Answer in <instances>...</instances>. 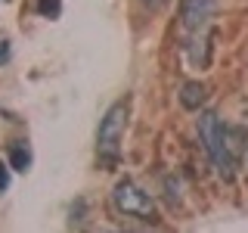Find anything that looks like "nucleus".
I'll use <instances>...</instances> for the list:
<instances>
[{
  "label": "nucleus",
  "mask_w": 248,
  "mask_h": 233,
  "mask_svg": "<svg viewBox=\"0 0 248 233\" xmlns=\"http://www.w3.org/2000/svg\"><path fill=\"white\" fill-rule=\"evenodd\" d=\"M199 140L205 146L208 159L214 162V168L223 177H232V152H230V137H227V124L220 121L217 112H202L199 115Z\"/></svg>",
  "instance_id": "obj_1"
},
{
  "label": "nucleus",
  "mask_w": 248,
  "mask_h": 233,
  "mask_svg": "<svg viewBox=\"0 0 248 233\" xmlns=\"http://www.w3.org/2000/svg\"><path fill=\"white\" fill-rule=\"evenodd\" d=\"M211 16V0H183V25L186 31H199Z\"/></svg>",
  "instance_id": "obj_4"
},
{
  "label": "nucleus",
  "mask_w": 248,
  "mask_h": 233,
  "mask_svg": "<svg viewBox=\"0 0 248 233\" xmlns=\"http://www.w3.org/2000/svg\"><path fill=\"white\" fill-rule=\"evenodd\" d=\"M6 186H10V165L0 162V190H6Z\"/></svg>",
  "instance_id": "obj_7"
},
{
  "label": "nucleus",
  "mask_w": 248,
  "mask_h": 233,
  "mask_svg": "<svg viewBox=\"0 0 248 233\" xmlns=\"http://www.w3.org/2000/svg\"><path fill=\"white\" fill-rule=\"evenodd\" d=\"M10 162H13V168H16V171H28V165H31V152L25 150V146H13Z\"/></svg>",
  "instance_id": "obj_6"
},
{
  "label": "nucleus",
  "mask_w": 248,
  "mask_h": 233,
  "mask_svg": "<svg viewBox=\"0 0 248 233\" xmlns=\"http://www.w3.org/2000/svg\"><path fill=\"white\" fill-rule=\"evenodd\" d=\"M208 100V87L202 81H186L180 87V106L189 109V112H199V106Z\"/></svg>",
  "instance_id": "obj_5"
},
{
  "label": "nucleus",
  "mask_w": 248,
  "mask_h": 233,
  "mask_svg": "<svg viewBox=\"0 0 248 233\" xmlns=\"http://www.w3.org/2000/svg\"><path fill=\"white\" fill-rule=\"evenodd\" d=\"M112 205L118 208L121 215L127 217H140V221H158V212H155L152 196L137 186L134 181H118L112 190Z\"/></svg>",
  "instance_id": "obj_2"
},
{
  "label": "nucleus",
  "mask_w": 248,
  "mask_h": 233,
  "mask_svg": "<svg viewBox=\"0 0 248 233\" xmlns=\"http://www.w3.org/2000/svg\"><path fill=\"white\" fill-rule=\"evenodd\" d=\"M124 128H127V103L118 100V103H112L106 109L103 121H99V128H96V150H99V155L115 159V155L121 152Z\"/></svg>",
  "instance_id": "obj_3"
}]
</instances>
